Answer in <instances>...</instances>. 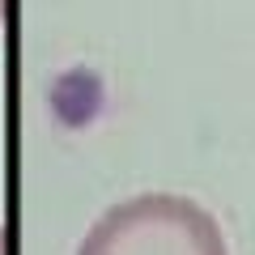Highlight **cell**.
<instances>
[{
    "mask_svg": "<svg viewBox=\"0 0 255 255\" xmlns=\"http://www.w3.org/2000/svg\"><path fill=\"white\" fill-rule=\"evenodd\" d=\"M0 255H9V234H4V226H0Z\"/></svg>",
    "mask_w": 255,
    "mask_h": 255,
    "instance_id": "2",
    "label": "cell"
},
{
    "mask_svg": "<svg viewBox=\"0 0 255 255\" xmlns=\"http://www.w3.org/2000/svg\"><path fill=\"white\" fill-rule=\"evenodd\" d=\"M77 255H230L221 226L187 196L145 191L107 209Z\"/></svg>",
    "mask_w": 255,
    "mask_h": 255,
    "instance_id": "1",
    "label": "cell"
},
{
    "mask_svg": "<svg viewBox=\"0 0 255 255\" xmlns=\"http://www.w3.org/2000/svg\"><path fill=\"white\" fill-rule=\"evenodd\" d=\"M4 9H9V0H0V21H4Z\"/></svg>",
    "mask_w": 255,
    "mask_h": 255,
    "instance_id": "3",
    "label": "cell"
}]
</instances>
